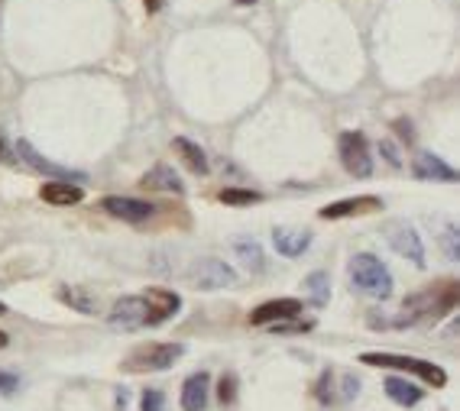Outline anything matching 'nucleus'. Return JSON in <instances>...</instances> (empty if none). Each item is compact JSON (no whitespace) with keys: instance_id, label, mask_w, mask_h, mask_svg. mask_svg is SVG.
I'll return each instance as SVG.
<instances>
[{"instance_id":"nucleus-19","label":"nucleus","mask_w":460,"mask_h":411,"mask_svg":"<svg viewBox=\"0 0 460 411\" xmlns=\"http://www.w3.org/2000/svg\"><path fill=\"white\" fill-rule=\"evenodd\" d=\"M172 149L181 156V162L189 165L195 175H208L211 172V165H208V156H205V149L198 146V143L185 140V136H175L172 140Z\"/></svg>"},{"instance_id":"nucleus-2","label":"nucleus","mask_w":460,"mask_h":411,"mask_svg":"<svg viewBox=\"0 0 460 411\" xmlns=\"http://www.w3.org/2000/svg\"><path fill=\"white\" fill-rule=\"evenodd\" d=\"M347 272H350L354 288L363 292V295L379 298V302H386V298L393 295V275H389L386 263H383L379 256L357 253L354 259H350V266H347Z\"/></svg>"},{"instance_id":"nucleus-33","label":"nucleus","mask_w":460,"mask_h":411,"mask_svg":"<svg viewBox=\"0 0 460 411\" xmlns=\"http://www.w3.org/2000/svg\"><path fill=\"white\" fill-rule=\"evenodd\" d=\"M395 130H399V136H402L405 143L415 140V136H411V124H409V120H395Z\"/></svg>"},{"instance_id":"nucleus-12","label":"nucleus","mask_w":460,"mask_h":411,"mask_svg":"<svg viewBox=\"0 0 460 411\" xmlns=\"http://www.w3.org/2000/svg\"><path fill=\"white\" fill-rule=\"evenodd\" d=\"M379 207H383V201H379L376 195H357V197H344V201H334V205L321 207L318 217L321 221H344V217L373 214Z\"/></svg>"},{"instance_id":"nucleus-5","label":"nucleus","mask_w":460,"mask_h":411,"mask_svg":"<svg viewBox=\"0 0 460 411\" xmlns=\"http://www.w3.org/2000/svg\"><path fill=\"white\" fill-rule=\"evenodd\" d=\"M107 324L117 330H143V328H159L156 314L149 308L146 295H127L107 311Z\"/></svg>"},{"instance_id":"nucleus-9","label":"nucleus","mask_w":460,"mask_h":411,"mask_svg":"<svg viewBox=\"0 0 460 411\" xmlns=\"http://www.w3.org/2000/svg\"><path fill=\"white\" fill-rule=\"evenodd\" d=\"M191 282L201 292H214V288H230L237 285V272L230 269L224 259H198L191 266Z\"/></svg>"},{"instance_id":"nucleus-29","label":"nucleus","mask_w":460,"mask_h":411,"mask_svg":"<svg viewBox=\"0 0 460 411\" xmlns=\"http://www.w3.org/2000/svg\"><path fill=\"white\" fill-rule=\"evenodd\" d=\"M20 389V379L13 372H0V395H10Z\"/></svg>"},{"instance_id":"nucleus-10","label":"nucleus","mask_w":460,"mask_h":411,"mask_svg":"<svg viewBox=\"0 0 460 411\" xmlns=\"http://www.w3.org/2000/svg\"><path fill=\"white\" fill-rule=\"evenodd\" d=\"M13 153H17V162H26L33 172H42L49 175V179H62V181H84L82 172H75V169H66V165H56L49 162L46 156H40L33 146L26 140H17V146H13Z\"/></svg>"},{"instance_id":"nucleus-14","label":"nucleus","mask_w":460,"mask_h":411,"mask_svg":"<svg viewBox=\"0 0 460 411\" xmlns=\"http://www.w3.org/2000/svg\"><path fill=\"white\" fill-rule=\"evenodd\" d=\"M40 197L46 205H56V207H68V205H78L84 197V188L78 181H62V179H52L46 181L40 188Z\"/></svg>"},{"instance_id":"nucleus-37","label":"nucleus","mask_w":460,"mask_h":411,"mask_svg":"<svg viewBox=\"0 0 460 411\" xmlns=\"http://www.w3.org/2000/svg\"><path fill=\"white\" fill-rule=\"evenodd\" d=\"M0 314H7V304H0Z\"/></svg>"},{"instance_id":"nucleus-23","label":"nucleus","mask_w":460,"mask_h":411,"mask_svg":"<svg viewBox=\"0 0 460 411\" xmlns=\"http://www.w3.org/2000/svg\"><path fill=\"white\" fill-rule=\"evenodd\" d=\"M221 201L224 205L243 207V205H256V201H263V195H260V191H250V188H224Z\"/></svg>"},{"instance_id":"nucleus-30","label":"nucleus","mask_w":460,"mask_h":411,"mask_svg":"<svg viewBox=\"0 0 460 411\" xmlns=\"http://www.w3.org/2000/svg\"><path fill=\"white\" fill-rule=\"evenodd\" d=\"M379 153L386 156V162L393 165V169H399V165H402V159H399V153H395V146H393V143H389V140L379 143Z\"/></svg>"},{"instance_id":"nucleus-21","label":"nucleus","mask_w":460,"mask_h":411,"mask_svg":"<svg viewBox=\"0 0 460 411\" xmlns=\"http://www.w3.org/2000/svg\"><path fill=\"white\" fill-rule=\"evenodd\" d=\"M234 253H237L240 266H247L250 272H263L266 269L263 249H260V243H256V240H250V237L234 240Z\"/></svg>"},{"instance_id":"nucleus-20","label":"nucleus","mask_w":460,"mask_h":411,"mask_svg":"<svg viewBox=\"0 0 460 411\" xmlns=\"http://www.w3.org/2000/svg\"><path fill=\"white\" fill-rule=\"evenodd\" d=\"M56 298L62 304H68V308H75V311H82V314H94V311H98V298L91 295V292H84V288L62 285L56 292Z\"/></svg>"},{"instance_id":"nucleus-24","label":"nucleus","mask_w":460,"mask_h":411,"mask_svg":"<svg viewBox=\"0 0 460 411\" xmlns=\"http://www.w3.org/2000/svg\"><path fill=\"white\" fill-rule=\"evenodd\" d=\"M441 249H444V256H447L451 263H457V259H460V237H457V227H454V223H447V227H444Z\"/></svg>"},{"instance_id":"nucleus-26","label":"nucleus","mask_w":460,"mask_h":411,"mask_svg":"<svg viewBox=\"0 0 460 411\" xmlns=\"http://www.w3.org/2000/svg\"><path fill=\"white\" fill-rule=\"evenodd\" d=\"M217 398H221V405H230L237 398V376H234V372L221 376V382H217Z\"/></svg>"},{"instance_id":"nucleus-31","label":"nucleus","mask_w":460,"mask_h":411,"mask_svg":"<svg viewBox=\"0 0 460 411\" xmlns=\"http://www.w3.org/2000/svg\"><path fill=\"white\" fill-rule=\"evenodd\" d=\"M0 162H4V165H20L17 162V153H13V149H10L4 140H0Z\"/></svg>"},{"instance_id":"nucleus-25","label":"nucleus","mask_w":460,"mask_h":411,"mask_svg":"<svg viewBox=\"0 0 460 411\" xmlns=\"http://www.w3.org/2000/svg\"><path fill=\"white\" fill-rule=\"evenodd\" d=\"M266 328H272V334H305V330L314 328V321H298V318H288V321L266 324Z\"/></svg>"},{"instance_id":"nucleus-34","label":"nucleus","mask_w":460,"mask_h":411,"mask_svg":"<svg viewBox=\"0 0 460 411\" xmlns=\"http://www.w3.org/2000/svg\"><path fill=\"white\" fill-rule=\"evenodd\" d=\"M143 7H146V13H159V10H163V0H143Z\"/></svg>"},{"instance_id":"nucleus-15","label":"nucleus","mask_w":460,"mask_h":411,"mask_svg":"<svg viewBox=\"0 0 460 411\" xmlns=\"http://www.w3.org/2000/svg\"><path fill=\"white\" fill-rule=\"evenodd\" d=\"M272 247H276L279 256L296 259V256H302L305 249L312 247V233L296 231V227H276V231H272Z\"/></svg>"},{"instance_id":"nucleus-27","label":"nucleus","mask_w":460,"mask_h":411,"mask_svg":"<svg viewBox=\"0 0 460 411\" xmlns=\"http://www.w3.org/2000/svg\"><path fill=\"white\" fill-rule=\"evenodd\" d=\"M140 411H165V395L159 389H146L140 398Z\"/></svg>"},{"instance_id":"nucleus-7","label":"nucleus","mask_w":460,"mask_h":411,"mask_svg":"<svg viewBox=\"0 0 460 411\" xmlns=\"http://www.w3.org/2000/svg\"><path fill=\"white\" fill-rule=\"evenodd\" d=\"M386 237H389V247L402 256V259H409L411 266L425 269V243H421L419 231H415L411 223H402V221L389 223Z\"/></svg>"},{"instance_id":"nucleus-3","label":"nucleus","mask_w":460,"mask_h":411,"mask_svg":"<svg viewBox=\"0 0 460 411\" xmlns=\"http://www.w3.org/2000/svg\"><path fill=\"white\" fill-rule=\"evenodd\" d=\"M360 363L367 366H379V370H402L419 376L421 382H428L431 389H444L447 386V372L438 366V363L419 360V356H402V354H360Z\"/></svg>"},{"instance_id":"nucleus-4","label":"nucleus","mask_w":460,"mask_h":411,"mask_svg":"<svg viewBox=\"0 0 460 411\" xmlns=\"http://www.w3.org/2000/svg\"><path fill=\"white\" fill-rule=\"evenodd\" d=\"M181 356H185L181 344H146L130 350L120 366H124V372H163L169 366H175Z\"/></svg>"},{"instance_id":"nucleus-13","label":"nucleus","mask_w":460,"mask_h":411,"mask_svg":"<svg viewBox=\"0 0 460 411\" xmlns=\"http://www.w3.org/2000/svg\"><path fill=\"white\" fill-rule=\"evenodd\" d=\"M411 175L421 181H457V169L447 165L435 153H419L411 159Z\"/></svg>"},{"instance_id":"nucleus-22","label":"nucleus","mask_w":460,"mask_h":411,"mask_svg":"<svg viewBox=\"0 0 460 411\" xmlns=\"http://www.w3.org/2000/svg\"><path fill=\"white\" fill-rule=\"evenodd\" d=\"M305 292H308V304H314V308H324V304L331 302V279H328V272H324V269L312 272V275L305 279Z\"/></svg>"},{"instance_id":"nucleus-35","label":"nucleus","mask_w":460,"mask_h":411,"mask_svg":"<svg viewBox=\"0 0 460 411\" xmlns=\"http://www.w3.org/2000/svg\"><path fill=\"white\" fill-rule=\"evenodd\" d=\"M10 344V337H7V334H4V330H0V350H4V346H7Z\"/></svg>"},{"instance_id":"nucleus-1","label":"nucleus","mask_w":460,"mask_h":411,"mask_svg":"<svg viewBox=\"0 0 460 411\" xmlns=\"http://www.w3.org/2000/svg\"><path fill=\"white\" fill-rule=\"evenodd\" d=\"M454 304H457V282H441V285L405 298L402 308H399V318L389 321V328H411V324L421 321H438L447 311H454Z\"/></svg>"},{"instance_id":"nucleus-18","label":"nucleus","mask_w":460,"mask_h":411,"mask_svg":"<svg viewBox=\"0 0 460 411\" xmlns=\"http://www.w3.org/2000/svg\"><path fill=\"white\" fill-rule=\"evenodd\" d=\"M383 389H386L389 398H393L395 405H402V408H411V405H419L421 398H425V389H419L415 382H409V379H402V376H389L386 382H383Z\"/></svg>"},{"instance_id":"nucleus-17","label":"nucleus","mask_w":460,"mask_h":411,"mask_svg":"<svg viewBox=\"0 0 460 411\" xmlns=\"http://www.w3.org/2000/svg\"><path fill=\"white\" fill-rule=\"evenodd\" d=\"M143 188H153V191H172V195H185V181L179 179V172H175L172 165H153L146 175L140 179Z\"/></svg>"},{"instance_id":"nucleus-16","label":"nucleus","mask_w":460,"mask_h":411,"mask_svg":"<svg viewBox=\"0 0 460 411\" xmlns=\"http://www.w3.org/2000/svg\"><path fill=\"white\" fill-rule=\"evenodd\" d=\"M208 395H211V376L208 372L189 376L185 386H181V411H205Z\"/></svg>"},{"instance_id":"nucleus-6","label":"nucleus","mask_w":460,"mask_h":411,"mask_svg":"<svg viewBox=\"0 0 460 411\" xmlns=\"http://www.w3.org/2000/svg\"><path fill=\"white\" fill-rule=\"evenodd\" d=\"M337 153H341V162H344V169L354 175V179H370L373 175V153L363 133H357V130L341 133Z\"/></svg>"},{"instance_id":"nucleus-28","label":"nucleus","mask_w":460,"mask_h":411,"mask_svg":"<svg viewBox=\"0 0 460 411\" xmlns=\"http://www.w3.org/2000/svg\"><path fill=\"white\" fill-rule=\"evenodd\" d=\"M331 382H334V372H331V370L318 379V389H314V395H318L321 405H331V402H334V392H331L334 386H331Z\"/></svg>"},{"instance_id":"nucleus-36","label":"nucleus","mask_w":460,"mask_h":411,"mask_svg":"<svg viewBox=\"0 0 460 411\" xmlns=\"http://www.w3.org/2000/svg\"><path fill=\"white\" fill-rule=\"evenodd\" d=\"M250 4H256V0H237V7H250Z\"/></svg>"},{"instance_id":"nucleus-8","label":"nucleus","mask_w":460,"mask_h":411,"mask_svg":"<svg viewBox=\"0 0 460 411\" xmlns=\"http://www.w3.org/2000/svg\"><path fill=\"white\" fill-rule=\"evenodd\" d=\"M101 211L117 221H127V223H143L149 217L156 214V207L149 205V201H140V197H127V195H107L101 197Z\"/></svg>"},{"instance_id":"nucleus-32","label":"nucleus","mask_w":460,"mask_h":411,"mask_svg":"<svg viewBox=\"0 0 460 411\" xmlns=\"http://www.w3.org/2000/svg\"><path fill=\"white\" fill-rule=\"evenodd\" d=\"M357 392H360V379L344 376V395H347V398H354Z\"/></svg>"},{"instance_id":"nucleus-11","label":"nucleus","mask_w":460,"mask_h":411,"mask_svg":"<svg viewBox=\"0 0 460 411\" xmlns=\"http://www.w3.org/2000/svg\"><path fill=\"white\" fill-rule=\"evenodd\" d=\"M302 311L305 302H298V298H272V302H263L250 314V324L253 328H266V324L288 321V318H302Z\"/></svg>"}]
</instances>
